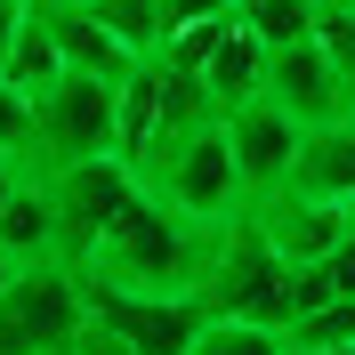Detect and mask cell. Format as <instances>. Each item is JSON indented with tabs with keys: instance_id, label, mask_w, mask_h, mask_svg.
Listing matches in <instances>:
<instances>
[{
	"instance_id": "1",
	"label": "cell",
	"mask_w": 355,
	"mask_h": 355,
	"mask_svg": "<svg viewBox=\"0 0 355 355\" xmlns=\"http://www.w3.org/2000/svg\"><path fill=\"white\" fill-rule=\"evenodd\" d=\"M218 226L170 210L162 194L130 186V202L113 210V226L97 234V250L81 259L89 283H121V291H202V266H210Z\"/></svg>"
},
{
	"instance_id": "2",
	"label": "cell",
	"mask_w": 355,
	"mask_h": 355,
	"mask_svg": "<svg viewBox=\"0 0 355 355\" xmlns=\"http://www.w3.org/2000/svg\"><path fill=\"white\" fill-rule=\"evenodd\" d=\"M137 186L162 194L170 210H186V218H202V226L234 218L250 202V186H243V162H234V137H226V113H202L194 130L154 137L137 154Z\"/></svg>"
},
{
	"instance_id": "3",
	"label": "cell",
	"mask_w": 355,
	"mask_h": 355,
	"mask_svg": "<svg viewBox=\"0 0 355 355\" xmlns=\"http://www.w3.org/2000/svg\"><path fill=\"white\" fill-rule=\"evenodd\" d=\"M283 275H291V259L275 250V234H266L259 210L243 202L234 218H218V243H210V266H202V307L226 315V323L283 331Z\"/></svg>"
},
{
	"instance_id": "4",
	"label": "cell",
	"mask_w": 355,
	"mask_h": 355,
	"mask_svg": "<svg viewBox=\"0 0 355 355\" xmlns=\"http://www.w3.org/2000/svg\"><path fill=\"white\" fill-rule=\"evenodd\" d=\"M89 347V283L73 259H24L0 291V355H73Z\"/></svg>"
},
{
	"instance_id": "5",
	"label": "cell",
	"mask_w": 355,
	"mask_h": 355,
	"mask_svg": "<svg viewBox=\"0 0 355 355\" xmlns=\"http://www.w3.org/2000/svg\"><path fill=\"white\" fill-rule=\"evenodd\" d=\"M89 283V275H81ZM202 323V291H121V283H89V347H121V355H194Z\"/></svg>"
},
{
	"instance_id": "6",
	"label": "cell",
	"mask_w": 355,
	"mask_h": 355,
	"mask_svg": "<svg viewBox=\"0 0 355 355\" xmlns=\"http://www.w3.org/2000/svg\"><path fill=\"white\" fill-rule=\"evenodd\" d=\"M113 89L121 81H97V73H57L49 89H33V170L113 154Z\"/></svg>"
},
{
	"instance_id": "7",
	"label": "cell",
	"mask_w": 355,
	"mask_h": 355,
	"mask_svg": "<svg viewBox=\"0 0 355 355\" xmlns=\"http://www.w3.org/2000/svg\"><path fill=\"white\" fill-rule=\"evenodd\" d=\"M41 178H49V210H57V250L81 266L89 250H97V234L113 226V210L130 202L137 170L121 154H81V162H57V170H41Z\"/></svg>"
},
{
	"instance_id": "8",
	"label": "cell",
	"mask_w": 355,
	"mask_h": 355,
	"mask_svg": "<svg viewBox=\"0 0 355 355\" xmlns=\"http://www.w3.org/2000/svg\"><path fill=\"white\" fill-rule=\"evenodd\" d=\"M266 97H283L299 121H331V113H347V73H339V57L315 33H299V41H283V49H266Z\"/></svg>"
},
{
	"instance_id": "9",
	"label": "cell",
	"mask_w": 355,
	"mask_h": 355,
	"mask_svg": "<svg viewBox=\"0 0 355 355\" xmlns=\"http://www.w3.org/2000/svg\"><path fill=\"white\" fill-rule=\"evenodd\" d=\"M299 113L283 105V97H266V89H250L243 105H226V137H234V162H243V186L250 194H266V186H283L291 154H299Z\"/></svg>"
},
{
	"instance_id": "10",
	"label": "cell",
	"mask_w": 355,
	"mask_h": 355,
	"mask_svg": "<svg viewBox=\"0 0 355 355\" xmlns=\"http://www.w3.org/2000/svg\"><path fill=\"white\" fill-rule=\"evenodd\" d=\"M49 24H57V49H65V73H97V81H121L137 65V49L113 33L97 8H73V0H41Z\"/></svg>"
},
{
	"instance_id": "11",
	"label": "cell",
	"mask_w": 355,
	"mask_h": 355,
	"mask_svg": "<svg viewBox=\"0 0 355 355\" xmlns=\"http://www.w3.org/2000/svg\"><path fill=\"white\" fill-rule=\"evenodd\" d=\"M0 250L8 259H65L57 250V210H49V178L41 170H17V186H8V202H0Z\"/></svg>"
},
{
	"instance_id": "12",
	"label": "cell",
	"mask_w": 355,
	"mask_h": 355,
	"mask_svg": "<svg viewBox=\"0 0 355 355\" xmlns=\"http://www.w3.org/2000/svg\"><path fill=\"white\" fill-rule=\"evenodd\" d=\"M154 130H162V57H137L121 73V89H113V154L137 170V154L154 146Z\"/></svg>"
},
{
	"instance_id": "13",
	"label": "cell",
	"mask_w": 355,
	"mask_h": 355,
	"mask_svg": "<svg viewBox=\"0 0 355 355\" xmlns=\"http://www.w3.org/2000/svg\"><path fill=\"white\" fill-rule=\"evenodd\" d=\"M259 81H266V41L250 33V24H226V41L202 57V89H210V105H218V113L243 105Z\"/></svg>"
},
{
	"instance_id": "14",
	"label": "cell",
	"mask_w": 355,
	"mask_h": 355,
	"mask_svg": "<svg viewBox=\"0 0 355 355\" xmlns=\"http://www.w3.org/2000/svg\"><path fill=\"white\" fill-rule=\"evenodd\" d=\"M0 73L33 97V89H49L57 73H65V49H57V24H49L41 0H24V24H17V41H8V57H0Z\"/></svg>"
},
{
	"instance_id": "15",
	"label": "cell",
	"mask_w": 355,
	"mask_h": 355,
	"mask_svg": "<svg viewBox=\"0 0 355 355\" xmlns=\"http://www.w3.org/2000/svg\"><path fill=\"white\" fill-rule=\"evenodd\" d=\"M234 24H250L266 49H283L299 33H315V0H234Z\"/></svg>"
},
{
	"instance_id": "16",
	"label": "cell",
	"mask_w": 355,
	"mask_h": 355,
	"mask_svg": "<svg viewBox=\"0 0 355 355\" xmlns=\"http://www.w3.org/2000/svg\"><path fill=\"white\" fill-rule=\"evenodd\" d=\"M89 8H97L137 57H154V49H162V0H89Z\"/></svg>"
},
{
	"instance_id": "17",
	"label": "cell",
	"mask_w": 355,
	"mask_h": 355,
	"mask_svg": "<svg viewBox=\"0 0 355 355\" xmlns=\"http://www.w3.org/2000/svg\"><path fill=\"white\" fill-rule=\"evenodd\" d=\"M226 24H234V8H218V17H194V24H178L170 41L154 49V57H170V65H186V73H202V57L226 41Z\"/></svg>"
},
{
	"instance_id": "18",
	"label": "cell",
	"mask_w": 355,
	"mask_h": 355,
	"mask_svg": "<svg viewBox=\"0 0 355 355\" xmlns=\"http://www.w3.org/2000/svg\"><path fill=\"white\" fill-rule=\"evenodd\" d=\"M0 154H17L33 170V97H24L8 73H0Z\"/></svg>"
},
{
	"instance_id": "19",
	"label": "cell",
	"mask_w": 355,
	"mask_h": 355,
	"mask_svg": "<svg viewBox=\"0 0 355 355\" xmlns=\"http://www.w3.org/2000/svg\"><path fill=\"white\" fill-rule=\"evenodd\" d=\"M315 41L339 57V73H347V89H355V8L347 0H315Z\"/></svg>"
},
{
	"instance_id": "20",
	"label": "cell",
	"mask_w": 355,
	"mask_h": 355,
	"mask_svg": "<svg viewBox=\"0 0 355 355\" xmlns=\"http://www.w3.org/2000/svg\"><path fill=\"white\" fill-rule=\"evenodd\" d=\"M218 8H234V0H162V41L178 24H194V17H218Z\"/></svg>"
},
{
	"instance_id": "21",
	"label": "cell",
	"mask_w": 355,
	"mask_h": 355,
	"mask_svg": "<svg viewBox=\"0 0 355 355\" xmlns=\"http://www.w3.org/2000/svg\"><path fill=\"white\" fill-rule=\"evenodd\" d=\"M17 24H24V0H0V57H8V41H17Z\"/></svg>"
},
{
	"instance_id": "22",
	"label": "cell",
	"mask_w": 355,
	"mask_h": 355,
	"mask_svg": "<svg viewBox=\"0 0 355 355\" xmlns=\"http://www.w3.org/2000/svg\"><path fill=\"white\" fill-rule=\"evenodd\" d=\"M17 170H24L17 154H0V202H8V186H17Z\"/></svg>"
},
{
	"instance_id": "23",
	"label": "cell",
	"mask_w": 355,
	"mask_h": 355,
	"mask_svg": "<svg viewBox=\"0 0 355 355\" xmlns=\"http://www.w3.org/2000/svg\"><path fill=\"white\" fill-rule=\"evenodd\" d=\"M8 275H17V259H8V250H0V291H8Z\"/></svg>"
},
{
	"instance_id": "24",
	"label": "cell",
	"mask_w": 355,
	"mask_h": 355,
	"mask_svg": "<svg viewBox=\"0 0 355 355\" xmlns=\"http://www.w3.org/2000/svg\"><path fill=\"white\" fill-rule=\"evenodd\" d=\"M73 8H89V0H73Z\"/></svg>"
},
{
	"instance_id": "25",
	"label": "cell",
	"mask_w": 355,
	"mask_h": 355,
	"mask_svg": "<svg viewBox=\"0 0 355 355\" xmlns=\"http://www.w3.org/2000/svg\"><path fill=\"white\" fill-rule=\"evenodd\" d=\"M347 8H355V0H347Z\"/></svg>"
}]
</instances>
